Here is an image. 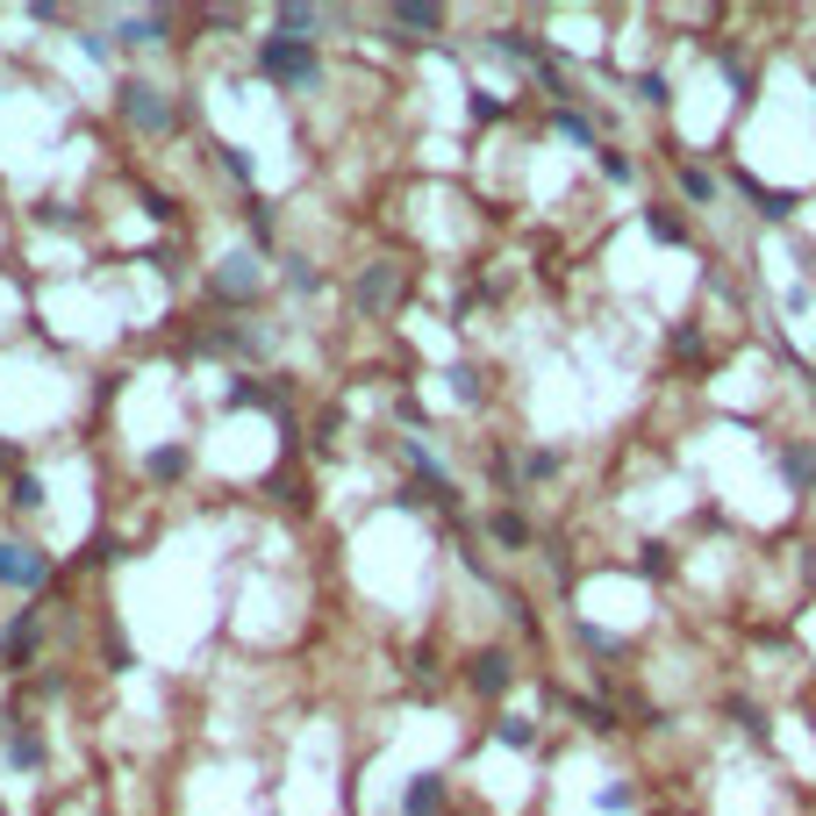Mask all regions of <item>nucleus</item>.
I'll return each mask as SVG.
<instances>
[{
    "mask_svg": "<svg viewBox=\"0 0 816 816\" xmlns=\"http://www.w3.org/2000/svg\"><path fill=\"white\" fill-rule=\"evenodd\" d=\"M258 72L301 86V79H316V51H308V44H294V36H265V44H258Z\"/></svg>",
    "mask_w": 816,
    "mask_h": 816,
    "instance_id": "obj_1",
    "label": "nucleus"
},
{
    "mask_svg": "<svg viewBox=\"0 0 816 816\" xmlns=\"http://www.w3.org/2000/svg\"><path fill=\"white\" fill-rule=\"evenodd\" d=\"M122 108H129V122H136V129H172V101L158 94V86H144V79H129V86H122Z\"/></svg>",
    "mask_w": 816,
    "mask_h": 816,
    "instance_id": "obj_2",
    "label": "nucleus"
},
{
    "mask_svg": "<svg viewBox=\"0 0 816 816\" xmlns=\"http://www.w3.org/2000/svg\"><path fill=\"white\" fill-rule=\"evenodd\" d=\"M0 580H8V588H36V580H44V552H29V544H0Z\"/></svg>",
    "mask_w": 816,
    "mask_h": 816,
    "instance_id": "obj_3",
    "label": "nucleus"
},
{
    "mask_svg": "<svg viewBox=\"0 0 816 816\" xmlns=\"http://www.w3.org/2000/svg\"><path fill=\"white\" fill-rule=\"evenodd\" d=\"M251 287H258L251 258H222V272H215V294H222V301H244Z\"/></svg>",
    "mask_w": 816,
    "mask_h": 816,
    "instance_id": "obj_4",
    "label": "nucleus"
},
{
    "mask_svg": "<svg viewBox=\"0 0 816 816\" xmlns=\"http://www.w3.org/2000/svg\"><path fill=\"white\" fill-rule=\"evenodd\" d=\"M401 809H408V816H437V809H444V781H437V774H423V781L408 788Z\"/></svg>",
    "mask_w": 816,
    "mask_h": 816,
    "instance_id": "obj_5",
    "label": "nucleus"
},
{
    "mask_svg": "<svg viewBox=\"0 0 816 816\" xmlns=\"http://www.w3.org/2000/svg\"><path fill=\"white\" fill-rule=\"evenodd\" d=\"M394 294H401V280H394V272H366V280H358V308H387Z\"/></svg>",
    "mask_w": 816,
    "mask_h": 816,
    "instance_id": "obj_6",
    "label": "nucleus"
},
{
    "mask_svg": "<svg viewBox=\"0 0 816 816\" xmlns=\"http://www.w3.org/2000/svg\"><path fill=\"white\" fill-rule=\"evenodd\" d=\"M473 688H480V695H502V688H509V659H502V652H494V659H480V666H473Z\"/></svg>",
    "mask_w": 816,
    "mask_h": 816,
    "instance_id": "obj_7",
    "label": "nucleus"
},
{
    "mask_svg": "<svg viewBox=\"0 0 816 816\" xmlns=\"http://www.w3.org/2000/svg\"><path fill=\"white\" fill-rule=\"evenodd\" d=\"M122 36H129V44H158V36H165V15H136Z\"/></svg>",
    "mask_w": 816,
    "mask_h": 816,
    "instance_id": "obj_8",
    "label": "nucleus"
},
{
    "mask_svg": "<svg viewBox=\"0 0 816 816\" xmlns=\"http://www.w3.org/2000/svg\"><path fill=\"white\" fill-rule=\"evenodd\" d=\"M394 22H408V29H437V8H394Z\"/></svg>",
    "mask_w": 816,
    "mask_h": 816,
    "instance_id": "obj_9",
    "label": "nucleus"
},
{
    "mask_svg": "<svg viewBox=\"0 0 816 816\" xmlns=\"http://www.w3.org/2000/svg\"><path fill=\"white\" fill-rule=\"evenodd\" d=\"M645 222H652V237H666V244H673V237H680V215H666V208H652V215H645Z\"/></svg>",
    "mask_w": 816,
    "mask_h": 816,
    "instance_id": "obj_10",
    "label": "nucleus"
},
{
    "mask_svg": "<svg viewBox=\"0 0 816 816\" xmlns=\"http://www.w3.org/2000/svg\"><path fill=\"white\" fill-rule=\"evenodd\" d=\"M559 136H573V144H595V129H588L580 115H559Z\"/></svg>",
    "mask_w": 816,
    "mask_h": 816,
    "instance_id": "obj_11",
    "label": "nucleus"
},
{
    "mask_svg": "<svg viewBox=\"0 0 816 816\" xmlns=\"http://www.w3.org/2000/svg\"><path fill=\"white\" fill-rule=\"evenodd\" d=\"M781 466H788V480H809V473H816V459H809V452H788Z\"/></svg>",
    "mask_w": 816,
    "mask_h": 816,
    "instance_id": "obj_12",
    "label": "nucleus"
}]
</instances>
